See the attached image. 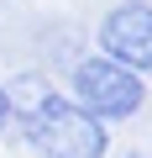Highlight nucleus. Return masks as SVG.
<instances>
[{
    "label": "nucleus",
    "mask_w": 152,
    "mask_h": 158,
    "mask_svg": "<svg viewBox=\"0 0 152 158\" xmlns=\"http://www.w3.org/2000/svg\"><path fill=\"white\" fill-rule=\"evenodd\" d=\"M63 95L100 127H115V121H136L147 111V79H136L131 69H121L100 53H84V58H73Z\"/></svg>",
    "instance_id": "f03ea898"
},
{
    "label": "nucleus",
    "mask_w": 152,
    "mask_h": 158,
    "mask_svg": "<svg viewBox=\"0 0 152 158\" xmlns=\"http://www.w3.org/2000/svg\"><path fill=\"white\" fill-rule=\"evenodd\" d=\"M126 158H147V153H126Z\"/></svg>",
    "instance_id": "39448f33"
},
{
    "label": "nucleus",
    "mask_w": 152,
    "mask_h": 158,
    "mask_svg": "<svg viewBox=\"0 0 152 158\" xmlns=\"http://www.w3.org/2000/svg\"><path fill=\"white\" fill-rule=\"evenodd\" d=\"M6 100H11V132L26 142L37 158H110V127L84 116L47 74L26 69L6 79Z\"/></svg>",
    "instance_id": "f257e3e1"
},
{
    "label": "nucleus",
    "mask_w": 152,
    "mask_h": 158,
    "mask_svg": "<svg viewBox=\"0 0 152 158\" xmlns=\"http://www.w3.org/2000/svg\"><path fill=\"white\" fill-rule=\"evenodd\" d=\"M100 58L131 69L136 79L152 74V0H115L100 16Z\"/></svg>",
    "instance_id": "7ed1b4c3"
},
{
    "label": "nucleus",
    "mask_w": 152,
    "mask_h": 158,
    "mask_svg": "<svg viewBox=\"0 0 152 158\" xmlns=\"http://www.w3.org/2000/svg\"><path fill=\"white\" fill-rule=\"evenodd\" d=\"M11 132V100H6V85H0V137Z\"/></svg>",
    "instance_id": "20e7f679"
}]
</instances>
